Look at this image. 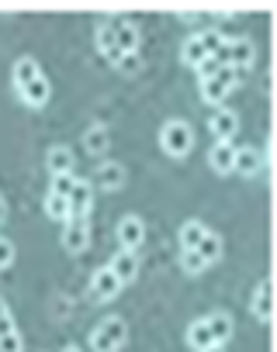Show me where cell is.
Here are the masks:
<instances>
[{
  "label": "cell",
  "mask_w": 277,
  "mask_h": 352,
  "mask_svg": "<svg viewBox=\"0 0 277 352\" xmlns=\"http://www.w3.org/2000/svg\"><path fill=\"white\" fill-rule=\"evenodd\" d=\"M198 252H201V259H205V263L212 266V263H215V259L222 256V239H218L215 232H208V235L201 239V245H198Z\"/></svg>",
  "instance_id": "484cf974"
},
{
  "label": "cell",
  "mask_w": 277,
  "mask_h": 352,
  "mask_svg": "<svg viewBox=\"0 0 277 352\" xmlns=\"http://www.w3.org/2000/svg\"><path fill=\"white\" fill-rule=\"evenodd\" d=\"M205 324H208V331H212V342H215V345H225V342H229V335H232V318H229L225 311L208 314V318H205Z\"/></svg>",
  "instance_id": "ac0fdd59"
},
{
  "label": "cell",
  "mask_w": 277,
  "mask_h": 352,
  "mask_svg": "<svg viewBox=\"0 0 277 352\" xmlns=\"http://www.w3.org/2000/svg\"><path fill=\"white\" fill-rule=\"evenodd\" d=\"M8 314H11V311H8V300L0 297V318H8Z\"/></svg>",
  "instance_id": "836d02e7"
},
{
  "label": "cell",
  "mask_w": 277,
  "mask_h": 352,
  "mask_svg": "<svg viewBox=\"0 0 277 352\" xmlns=\"http://www.w3.org/2000/svg\"><path fill=\"white\" fill-rule=\"evenodd\" d=\"M181 59H184V63H187L191 69H198V66H201V63L208 59V56H205V49H201V42H198V35L184 42V49H181Z\"/></svg>",
  "instance_id": "d4e9b609"
},
{
  "label": "cell",
  "mask_w": 277,
  "mask_h": 352,
  "mask_svg": "<svg viewBox=\"0 0 277 352\" xmlns=\"http://www.w3.org/2000/svg\"><path fill=\"white\" fill-rule=\"evenodd\" d=\"M205 352H225V345H208Z\"/></svg>",
  "instance_id": "e575fe53"
},
{
  "label": "cell",
  "mask_w": 277,
  "mask_h": 352,
  "mask_svg": "<svg viewBox=\"0 0 277 352\" xmlns=\"http://www.w3.org/2000/svg\"><path fill=\"white\" fill-rule=\"evenodd\" d=\"M205 235H208V228H205L201 221H184V228H181V245H184V249H198Z\"/></svg>",
  "instance_id": "cb8c5ba5"
},
{
  "label": "cell",
  "mask_w": 277,
  "mask_h": 352,
  "mask_svg": "<svg viewBox=\"0 0 277 352\" xmlns=\"http://www.w3.org/2000/svg\"><path fill=\"white\" fill-rule=\"evenodd\" d=\"M63 245H66V252H83L90 245V225H87V218H70L66 221Z\"/></svg>",
  "instance_id": "52a82bcc"
},
{
  "label": "cell",
  "mask_w": 277,
  "mask_h": 352,
  "mask_svg": "<svg viewBox=\"0 0 277 352\" xmlns=\"http://www.w3.org/2000/svg\"><path fill=\"white\" fill-rule=\"evenodd\" d=\"M236 128H239V118H236V111H225V107H218V111L212 114V131H215V138H218V142H229V138L236 135Z\"/></svg>",
  "instance_id": "9a60e30c"
},
{
  "label": "cell",
  "mask_w": 277,
  "mask_h": 352,
  "mask_svg": "<svg viewBox=\"0 0 277 352\" xmlns=\"http://www.w3.org/2000/svg\"><path fill=\"white\" fill-rule=\"evenodd\" d=\"M260 155L253 152V148H236V159H232V169L236 173H243V176H253L256 169H260Z\"/></svg>",
  "instance_id": "7402d4cb"
},
{
  "label": "cell",
  "mask_w": 277,
  "mask_h": 352,
  "mask_svg": "<svg viewBox=\"0 0 277 352\" xmlns=\"http://www.w3.org/2000/svg\"><path fill=\"white\" fill-rule=\"evenodd\" d=\"M45 166H49V173H52V176H59V173H73L76 159H73V152H70L66 145H52V148H49V155H45Z\"/></svg>",
  "instance_id": "e0dca14e"
},
{
  "label": "cell",
  "mask_w": 277,
  "mask_h": 352,
  "mask_svg": "<svg viewBox=\"0 0 277 352\" xmlns=\"http://www.w3.org/2000/svg\"><path fill=\"white\" fill-rule=\"evenodd\" d=\"M94 184H97V187H104V190H121V187H125V166H121V162H114V159L101 162V166H97V173H94Z\"/></svg>",
  "instance_id": "30bf717a"
},
{
  "label": "cell",
  "mask_w": 277,
  "mask_h": 352,
  "mask_svg": "<svg viewBox=\"0 0 277 352\" xmlns=\"http://www.w3.org/2000/svg\"><path fill=\"white\" fill-rule=\"evenodd\" d=\"M76 184H80V180H76L73 173H59V176H52V194H59V197H70Z\"/></svg>",
  "instance_id": "f1b7e54d"
},
{
  "label": "cell",
  "mask_w": 277,
  "mask_h": 352,
  "mask_svg": "<svg viewBox=\"0 0 277 352\" xmlns=\"http://www.w3.org/2000/svg\"><path fill=\"white\" fill-rule=\"evenodd\" d=\"M66 201H70V218H87V211H90V204H94V184L80 180Z\"/></svg>",
  "instance_id": "8fae6325"
},
{
  "label": "cell",
  "mask_w": 277,
  "mask_h": 352,
  "mask_svg": "<svg viewBox=\"0 0 277 352\" xmlns=\"http://www.w3.org/2000/svg\"><path fill=\"white\" fill-rule=\"evenodd\" d=\"M253 63H256L253 42H249V38H232V42H229V69L236 73V80H239L243 73H249Z\"/></svg>",
  "instance_id": "277c9868"
},
{
  "label": "cell",
  "mask_w": 277,
  "mask_h": 352,
  "mask_svg": "<svg viewBox=\"0 0 277 352\" xmlns=\"http://www.w3.org/2000/svg\"><path fill=\"white\" fill-rule=\"evenodd\" d=\"M143 239H146V225L138 221V214H128V218L118 221V242H121V249L135 252L138 245H143Z\"/></svg>",
  "instance_id": "8992f818"
},
{
  "label": "cell",
  "mask_w": 277,
  "mask_h": 352,
  "mask_svg": "<svg viewBox=\"0 0 277 352\" xmlns=\"http://www.w3.org/2000/svg\"><path fill=\"white\" fill-rule=\"evenodd\" d=\"M218 69H222V66H218V59H212V56H208V59H205V63H201L194 73H198V80H212Z\"/></svg>",
  "instance_id": "4dcf8cb0"
},
{
  "label": "cell",
  "mask_w": 277,
  "mask_h": 352,
  "mask_svg": "<svg viewBox=\"0 0 277 352\" xmlns=\"http://www.w3.org/2000/svg\"><path fill=\"white\" fill-rule=\"evenodd\" d=\"M97 49H101V56H104V59H111V63L121 56V52H118V38H114V28H111L107 21L97 28Z\"/></svg>",
  "instance_id": "ffe728a7"
},
{
  "label": "cell",
  "mask_w": 277,
  "mask_h": 352,
  "mask_svg": "<svg viewBox=\"0 0 277 352\" xmlns=\"http://www.w3.org/2000/svg\"><path fill=\"white\" fill-rule=\"evenodd\" d=\"M232 159H236V145L232 142H215L208 152V162L215 173H232Z\"/></svg>",
  "instance_id": "2e32d148"
},
{
  "label": "cell",
  "mask_w": 277,
  "mask_h": 352,
  "mask_svg": "<svg viewBox=\"0 0 277 352\" xmlns=\"http://www.w3.org/2000/svg\"><path fill=\"white\" fill-rule=\"evenodd\" d=\"M45 214H49L52 221H70V201L49 190V194H45Z\"/></svg>",
  "instance_id": "603a6c76"
},
{
  "label": "cell",
  "mask_w": 277,
  "mask_h": 352,
  "mask_svg": "<svg viewBox=\"0 0 277 352\" xmlns=\"http://www.w3.org/2000/svg\"><path fill=\"white\" fill-rule=\"evenodd\" d=\"M232 83H236V73H232L229 66H222L212 80H201V100H205V104H222V100L229 97Z\"/></svg>",
  "instance_id": "3957f363"
},
{
  "label": "cell",
  "mask_w": 277,
  "mask_h": 352,
  "mask_svg": "<svg viewBox=\"0 0 277 352\" xmlns=\"http://www.w3.org/2000/svg\"><path fill=\"white\" fill-rule=\"evenodd\" d=\"M39 76H42V69H39V63H35L32 56H25V59L14 63V90H18V94H21L32 80H39Z\"/></svg>",
  "instance_id": "d6986e66"
},
{
  "label": "cell",
  "mask_w": 277,
  "mask_h": 352,
  "mask_svg": "<svg viewBox=\"0 0 277 352\" xmlns=\"http://www.w3.org/2000/svg\"><path fill=\"white\" fill-rule=\"evenodd\" d=\"M11 263H14V242L0 239V270H8Z\"/></svg>",
  "instance_id": "1f68e13d"
},
{
  "label": "cell",
  "mask_w": 277,
  "mask_h": 352,
  "mask_svg": "<svg viewBox=\"0 0 277 352\" xmlns=\"http://www.w3.org/2000/svg\"><path fill=\"white\" fill-rule=\"evenodd\" d=\"M11 331H18V328H14V318H11V314H8V318H0V338L11 335Z\"/></svg>",
  "instance_id": "d6a6232c"
},
{
  "label": "cell",
  "mask_w": 277,
  "mask_h": 352,
  "mask_svg": "<svg viewBox=\"0 0 277 352\" xmlns=\"http://www.w3.org/2000/svg\"><path fill=\"white\" fill-rule=\"evenodd\" d=\"M121 76H132V73H138V66H143V59H138V52H121L114 63H111Z\"/></svg>",
  "instance_id": "4316f807"
},
{
  "label": "cell",
  "mask_w": 277,
  "mask_h": 352,
  "mask_svg": "<svg viewBox=\"0 0 277 352\" xmlns=\"http://www.w3.org/2000/svg\"><path fill=\"white\" fill-rule=\"evenodd\" d=\"M114 28V38H118V52H138V21L132 18H118V21H107Z\"/></svg>",
  "instance_id": "ba28073f"
},
{
  "label": "cell",
  "mask_w": 277,
  "mask_h": 352,
  "mask_svg": "<svg viewBox=\"0 0 277 352\" xmlns=\"http://www.w3.org/2000/svg\"><path fill=\"white\" fill-rule=\"evenodd\" d=\"M160 148L174 159H184L191 148H194V131L187 121H167L160 128Z\"/></svg>",
  "instance_id": "6da1fadb"
},
{
  "label": "cell",
  "mask_w": 277,
  "mask_h": 352,
  "mask_svg": "<svg viewBox=\"0 0 277 352\" xmlns=\"http://www.w3.org/2000/svg\"><path fill=\"white\" fill-rule=\"evenodd\" d=\"M0 352H25V342H21V335H18V331L4 335V338H0Z\"/></svg>",
  "instance_id": "f546056e"
},
{
  "label": "cell",
  "mask_w": 277,
  "mask_h": 352,
  "mask_svg": "<svg viewBox=\"0 0 277 352\" xmlns=\"http://www.w3.org/2000/svg\"><path fill=\"white\" fill-rule=\"evenodd\" d=\"M63 352H83V349H80V345H66Z\"/></svg>",
  "instance_id": "d590c367"
},
{
  "label": "cell",
  "mask_w": 277,
  "mask_h": 352,
  "mask_svg": "<svg viewBox=\"0 0 277 352\" xmlns=\"http://www.w3.org/2000/svg\"><path fill=\"white\" fill-rule=\"evenodd\" d=\"M107 266H111V273H114V276L121 280V287H125V283H128V280H135V273H138V256H135V252H128V249H121Z\"/></svg>",
  "instance_id": "4fadbf2b"
},
{
  "label": "cell",
  "mask_w": 277,
  "mask_h": 352,
  "mask_svg": "<svg viewBox=\"0 0 277 352\" xmlns=\"http://www.w3.org/2000/svg\"><path fill=\"white\" fill-rule=\"evenodd\" d=\"M83 148H87L90 155H104V152L111 148V128H107V124H90V128L83 131Z\"/></svg>",
  "instance_id": "7c38bea8"
},
{
  "label": "cell",
  "mask_w": 277,
  "mask_h": 352,
  "mask_svg": "<svg viewBox=\"0 0 277 352\" xmlns=\"http://www.w3.org/2000/svg\"><path fill=\"white\" fill-rule=\"evenodd\" d=\"M249 311H253V318L260 324H267L274 318V287H270V280H260V287H256V294L249 300Z\"/></svg>",
  "instance_id": "9c48e42d"
},
{
  "label": "cell",
  "mask_w": 277,
  "mask_h": 352,
  "mask_svg": "<svg viewBox=\"0 0 277 352\" xmlns=\"http://www.w3.org/2000/svg\"><path fill=\"white\" fill-rule=\"evenodd\" d=\"M184 338H187V345H191L194 352H205L208 345H215V342H212V331H208V324H205V318H201V321H194V324L187 328V335H184Z\"/></svg>",
  "instance_id": "44dd1931"
},
{
  "label": "cell",
  "mask_w": 277,
  "mask_h": 352,
  "mask_svg": "<svg viewBox=\"0 0 277 352\" xmlns=\"http://www.w3.org/2000/svg\"><path fill=\"white\" fill-rule=\"evenodd\" d=\"M18 97H21L28 107H45V104H49V97H52V87H49V80H45V76H39V80H32Z\"/></svg>",
  "instance_id": "5bb4252c"
},
{
  "label": "cell",
  "mask_w": 277,
  "mask_h": 352,
  "mask_svg": "<svg viewBox=\"0 0 277 352\" xmlns=\"http://www.w3.org/2000/svg\"><path fill=\"white\" fill-rule=\"evenodd\" d=\"M181 266H184L187 273H205V270H208V263L201 259L198 249H184V252H181Z\"/></svg>",
  "instance_id": "83f0119b"
},
{
  "label": "cell",
  "mask_w": 277,
  "mask_h": 352,
  "mask_svg": "<svg viewBox=\"0 0 277 352\" xmlns=\"http://www.w3.org/2000/svg\"><path fill=\"white\" fill-rule=\"evenodd\" d=\"M128 338V324L121 318H104L94 331H90V349L94 352H118Z\"/></svg>",
  "instance_id": "7a4b0ae2"
},
{
  "label": "cell",
  "mask_w": 277,
  "mask_h": 352,
  "mask_svg": "<svg viewBox=\"0 0 277 352\" xmlns=\"http://www.w3.org/2000/svg\"><path fill=\"white\" fill-rule=\"evenodd\" d=\"M0 221H4V201H0Z\"/></svg>",
  "instance_id": "8d00e7d4"
},
{
  "label": "cell",
  "mask_w": 277,
  "mask_h": 352,
  "mask_svg": "<svg viewBox=\"0 0 277 352\" xmlns=\"http://www.w3.org/2000/svg\"><path fill=\"white\" fill-rule=\"evenodd\" d=\"M118 290H121V280L111 273V266L94 270V276H90V297L94 300H111Z\"/></svg>",
  "instance_id": "5b68a950"
}]
</instances>
